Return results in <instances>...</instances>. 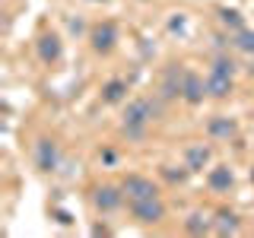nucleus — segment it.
Masks as SVG:
<instances>
[{"instance_id": "f8f14e48", "label": "nucleus", "mask_w": 254, "mask_h": 238, "mask_svg": "<svg viewBox=\"0 0 254 238\" xmlns=\"http://www.w3.org/2000/svg\"><path fill=\"white\" fill-rule=\"evenodd\" d=\"M206 133H210V137H216V140H229L235 133V121H229L226 115H216L210 121V127H206Z\"/></svg>"}, {"instance_id": "39448f33", "label": "nucleus", "mask_w": 254, "mask_h": 238, "mask_svg": "<svg viewBox=\"0 0 254 238\" xmlns=\"http://www.w3.org/2000/svg\"><path fill=\"white\" fill-rule=\"evenodd\" d=\"M35 162H38V169H42V172H54V169H58V162H61L58 143H54V140H38V146H35Z\"/></svg>"}, {"instance_id": "6e6552de", "label": "nucleus", "mask_w": 254, "mask_h": 238, "mask_svg": "<svg viewBox=\"0 0 254 238\" xmlns=\"http://www.w3.org/2000/svg\"><path fill=\"white\" fill-rule=\"evenodd\" d=\"M206 162H210V146H206V143L188 146V153H185V169L188 172H203Z\"/></svg>"}, {"instance_id": "2eb2a0df", "label": "nucleus", "mask_w": 254, "mask_h": 238, "mask_svg": "<svg viewBox=\"0 0 254 238\" xmlns=\"http://www.w3.org/2000/svg\"><path fill=\"white\" fill-rule=\"evenodd\" d=\"M219 22H222L226 29H232V32L245 29V26H242V13H238V10H219Z\"/></svg>"}, {"instance_id": "f3484780", "label": "nucleus", "mask_w": 254, "mask_h": 238, "mask_svg": "<svg viewBox=\"0 0 254 238\" xmlns=\"http://www.w3.org/2000/svg\"><path fill=\"white\" fill-rule=\"evenodd\" d=\"M210 229V222H206V216H200V213H194V216L188 219V232H206Z\"/></svg>"}, {"instance_id": "9b49d317", "label": "nucleus", "mask_w": 254, "mask_h": 238, "mask_svg": "<svg viewBox=\"0 0 254 238\" xmlns=\"http://www.w3.org/2000/svg\"><path fill=\"white\" fill-rule=\"evenodd\" d=\"M232 169L229 165H216V169H210V175H206V184H210V190H229L232 187Z\"/></svg>"}, {"instance_id": "ddd939ff", "label": "nucleus", "mask_w": 254, "mask_h": 238, "mask_svg": "<svg viewBox=\"0 0 254 238\" xmlns=\"http://www.w3.org/2000/svg\"><path fill=\"white\" fill-rule=\"evenodd\" d=\"M102 99H105L108 105H118V102H124V99H127V83H124V79H111L105 89H102Z\"/></svg>"}, {"instance_id": "dca6fc26", "label": "nucleus", "mask_w": 254, "mask_h": 238, "mask_svg": "<svg viewBox=\"0 0 254 238\" xmlns=\"http://www.w3.org/2000/svg\"><path fill=\"white\" fill-rule=\"evenodd\" d=\"M216 232H238V219L232 216V213H219V219H216Z\"/></svg>"}, {"instance_id": "9d476101", "label": "nucleus", "mask_w": 254, "mask_h": 238, "mask_svg": "<svg viewBox=\"0 0 254 238\" xmlns=\"http://www.w3.org/2000/svg\"><path fill=\"white\" fill-rule=\"evenodd\" d=\"M38 54H42L45 63H54L61 58V35H54V32H45L42 38H38Z\"/></svg>"}, {"instance_id": "1a4fd4ad", "label": "nucleus", "mask_w": 254, "mask_h": 238, "mask_svg": "<svg viewBox=\"0 0 254 238\" xmlns=\"http://www.w3.org/2000/svg\"><path fill=\"white\" fill-rule=\"evenodd\" d=\"M229 92H232V76L210 70V73H206V95H213V99H226Z\"/></svg>"}, {"instance_id": "6ab92c4d", "label": "nucleus", "mask_w": 254, "mask_h": 238, "mask_svg": "<svg viewBox=\"0 0 254 238\" xmlns=\"http://www.w3.org/2000/svg\"><path fill=\"white\" fill-rule=\"evenodd\" d=\"M251 181H254V172H251Z\"/></svg>"}, {"instance_id": "20e7f679", "label": "nucleus", "mask_w": 254, "mask_h": 238, "mask_svg": "<svg viewBox=\"0 0 254 238\" xmlns=\"http://www.w3.org/2000/svg\"><path fill=\"white\" fill-rule=\"evenodd\" d=\"M124 187H115V184H102L95 187V206H99L102 213H115L118 206L124 203Z\"/></svg>"}, {"instance_id": "aec40b11", "label": "nucleus", "mask_w": 254, "mask_h": 238, "mask_svg": "<svg viewBox=\"0 0 254 238\" xmlns=\"http://www.w3.org/2000/svg\"><path fill=\"white\" fill-rule=\"evenodd\" d=\"M95 3H102V0H95Z\"/></svg>"}, {"instance_id": "4468645a", "label": "nucleus", "mask_w": 254, "mask_h": 238, "mask_svg": "<svg viewBox=\"0 0 254 238\" xmlns=\"http://www.w3.org/2000/svg\"><path fill=\"white\" fill-rule=\"evenodd\" d=\"M232 45L238 48V51L254 54V32H251V29H238L235 35H232Z\"/></svg>"}, {"instance_id": "423d86ee", "label": "nucleus", "mask_w": 254, "mask_h": 238, "mask_svg": "<svg viewBox=\"0 0 254 238\" xmlns=\"http://www.w3.org/2000/svg\"><path fill=\"white\" fill-rule=\"evenodd\" d=\"M89 42H92V48H95L99 54H108L111 48H115V42H118V29L111 26V22H102V26L92 29Z\"/></svg>"}, {"instance_id": "f03ea898", "label": "nucleus", "mask_w": 254, "mask_h": 238, "mask_svg": "<svg viewBox=\"0 0 254 238\" xmlns=\"http://www.w3.org/2000/svg\"><path fill=\"white\" fill-rule=\"evenodd\" d=\"M130 203V213L137 222H162L165 219V203L159 197H149V200H127Z\"/></svg>"}, {"instance_id": "f257e3e1", "label": "nucleus", "mask_w": 254, "mask_h": 238, "mask_svg": "<svg viewBox=\"0 0 254 238\" xmlns=\"http://www.w3.org/2000/svg\"><path fill=\"white\" fill-rule=\"evenodd\" d=\"M153 115H156V105L149 99H133L130 105H127V111H124V133L133 137V140L143 137L149 121H153Z\"/></svg>"}, {"instance_id": "0eeeda50", "label": "nucleus", "mask_w": 254, "mask_h": 238, "mask_svg": "<svg viewBox=\"0 0 254 238\" xmlns=\"http://www.w3.org/2000/svg\"><path fill=\"white\" fill-rule=\"evenodd\" d=\"M181 95H185V102H190V105L203 102V95H206V79H200L197 73H185V83H181Z\"/></svg>"}, {"instance_id": "7ed1b4c3", "label": "nucleus", "mask_w": 254, "mask_h": 238, "mask_svg": "<svg viewBox=\"0 0 254 238\" xmlns=\"http://www.w3.org/2000/svg\"><path fill=\"white\" fill-rule=\"evenodd\" d=\"M121 187H124L127 200H149V197H159V187L149 178H143V175H127Z\"/></svg>"}, {"instance_id": "a211bd4d", "label": "nucleus", "mask_w": 254, "mask_h": 238, "mask_svg": "<svg viewBox=\"0 0 254 238\" xmlns=\"http://www.w3.org/2000/svg\"><path fill=\"white\" fill-rule=\"evenodd\" d=\"M213 70H216V73H226V76H232V73H235V63L229 60V58H216V60H213Z\"/></svg>"}]
</instances>
